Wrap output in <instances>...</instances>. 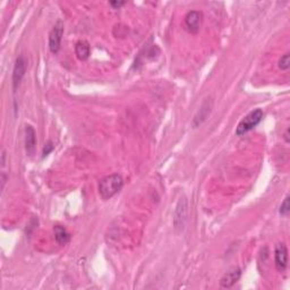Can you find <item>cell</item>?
<instances>
[{
	"label": "cell",
	"mask_w": 290,
	"mask_h": 290,
	"mask_svg": "<svg viewBox=\"0 0 290 290\" xmlns=\"http://www.w3.org/2000/svg\"><path fill=\"white\" fill-rule=\"evenodd\" d=\"M124 186V179L120 174H114L102 178L99 181V194L102 200H110L115 195L119 193Z\"/></svg>",
	"instance_id": "obj_1"
},
{
	"label": "cell",
	"mask_w": 290,
	"mask_h": 290,
	"mask_svg": "<svg viewBox=\"0 0 290 290\" xmlns=\"http://www.w3.org/2000/svg\"><path fill=\"white\" fill-rule=\"evenodd\" d=\"M262 118H263V111L261 109H255L253 111H251L250 114H247L246 116L239 121V124L236 128V135L237 136L245 135L246 133H249L261 123Z\"/></svg>",
	"instance_id": "obj_2"
},
{
	"label": "cell",
	"mask_w": 290,
	"mask_h": 290,
	"mask_svg": "<svg viewBox=\"0 0 290 290\" xmlns=\"http://www.w3.org/2000/svg\"><path fill=\"white\" fill-rule=\"evenodd\" d=\"M188 214V203L186 197H181L178 201L174 212V228L176 232H181L186 226Z\"/></svg>",
	"instance_id": "obj_3"
},
{
	"label": "cell",
	"mask_w": 290,
	"mask_h": 290,
	"mask_svg": "<svg viewBox=\"0 0 290 290\" xmlns=\"http://www.w3.org/2000/svg\"><path fill=\"white\" fill-rule=\"evenodd\" d=\"M62 34H64V24L61 20H57L52 30L49 33V49L52 54H58L61 45Z\"/></svg>",
	"instance_id": "obj_4"
},
{
	"label": "cell",
	"mask_w": 290,
	"mask_h": 290,
	"mask_svg": "<svg viewBox=\"0 0 290 290\" xmlns=\"http://www.w3.org/2000/svg\"><path fill=\"white\" fill-rule=\"evenodd\" d=\"M27 69V61L24 56H19V58L16 59L15 61V66H14V71H13V89L14 91H16L17 87L22 82V79L24 76H25Z\"/></svg>",
	"instance_id": "obj_5"
},
{
	"label": "cell",
	"mask_w": 290,
	"mask_h": 290,
	"mask_svg": "<svg viewBox=\"0 0 290 290\" xmlns=\"http://www.w3.org/2000/svg\"><path fill=\"white\" fill-rule=\"evenodd\" d=\"M202 20H203V15L198 10H191L190 13H187L186 17H185V26L188 30V32L196 34L201 29Z\"/></svg>",
	"instance_id": "obj_6"
},
{
	"label": "cell",
	"mask_w": 290,
	"mask_h": 290,
	"mask_svg": "<svg viewBox=\"0 0 290 290\" xmlns=\"http://www.w3.org/2000/svg\"><path fill=\"white\" fill-rule=\"evenodd\" d=\"M213 108V100L210 97V99H205V101L202 103L200 110L197 111V114L194 116V119L192 121V126L194 128H197L198 126H201L204 123L205 120L208 119V117L211 114Z\"/></svg>",
	"instance_id": "obj_7"
},
{
	"label": "cell",
	"mask_w": 290,
	"mask_h": 290,
	"mask_svg": "<svg viewBox=\"0 0 290 290\" xmlns=\"http://www.w3.org/2000/svg\"><path fill=\"white\" fill-rule=\"evenodd\" d=\"M274 263L279 272H284L288 267V250L285 244H279L274 251Z\"/></svg>",
	"instance_id": "obj_8"
},
{
	"label": "cell",
	"mask_w": 290,
	"mask_h": 290,
	"mask_svg": "<svg viewBox=\"0 0 290 290\" xmlns=\"http://www.w3.org/2000/svg\"><path fill=\"white\" fill-rule=\"evenodd\" d=\"M37 133L31 125L25 126V150L30 156H33L36 152Z\"/></svg>",
	"instance_id": "obj_9"
},
{
	"label": "cell",
	"mask_w": 290,
	"mask_h": 290,
	"mask_svg": "<svg viewBox=\"0 0 290 290\" xmlns=\"http://www.w3.org/2000/svg\"><path fill=\"white\" fill-rule=\"evenodd\" d=\"M242 275V271L239 268H232V270H229L227 273L223 275L220 280V286L222 288H232L233 285L240 279Z\"/></svg>",
	"instance_id": "obj_10"
},
{
	"label": "cell",
	"mask_w": 290,
	"mask_h": 290,
	"mask_svg": "<svg viewBox=\"0 0 290 290\" xmlns=\"http://www.w3.org/2000/svg\"><path fill=\"white\" fill-rule=\"evenodd\" d=\"M75 55L79 60H86L89 59L90 55H91V48L90 44L87 43L86 41L84 40H79L77 43L75 44Z\"/></svg>",
	"instance_id": "obj_11"
},
{
	"label": "cell",
	"mask_w": 290,
	"mask_h": 290,
	"mask_svg": "<svg viewBox=\"0 0 290 290\" xmlns=\"http://www.w3.org/2000/svg\"><path fill=\"white\" fill-rule=\"evenodd\" d=\"M54 233L56 242H57L59 245H65V244H67L69 239H71V235H69L65 227L62 226H55Z\"/></svg>",
	"instance_id": "obj_12"
},
{
	"label": "cell",
	"mask_w": 290,
	"mask_h": 290,
	"mask_svg": "<svg viewBox=\"0 0 290 290\" xmlns=\"http://www.w3.org/2000/svg\"><path fill=\"white\" fill-rule=\"evenodd\" d=\"M278 67L282 69V71H288L290 67L289 54H285L284 56H281V58L279 59V61H278Z\"/></svg>",
	"instance_id": "obj_13"
},
{
	"label": "cell",
	"mask_w": 290,
	"mask_h": 290,
	"mask_svg": "<svg viewBox=\"0 0 290 290\" xmlns=\"http://www.w3.org/2000/svg\"><path fill=\"white\" fill-rule=\"evenodd\" d=\"M289 201H290V197L287 196L285 198V201L281 203V207L280 210H279V212H280L281 215H288V213L290 211V204H289Z\"/></svg>",
	"instance_id": "obj_14"
},
{
	"label": "cell",
	"mask_w": 290,
	"mask_h": 290,
	"mask_svg": "<svg viewBox=\"0 0 290 290\" xmlns=\"http://www.w3.org/2000/svg\"><path fill=\"white\" fill-rule=\"evenodd\" d=\"M55 149V145L54 143H52L51 141H49L48 143H45L44 144V148H43V152H42V156H47L48 155H50V153L52 152V150Z\"/></svg>",
	"instance_id": "obj_15"
},
{
	"label": "cell",
	"mask_w": 290,
	"mask_h": 290,
	"mask_svg": "<svg viewBox=\"0 0 290 290\" xmlns=\"http://www.w3.org/2000/svg\"><path fill=\"white\" fill-rule=\"evenodd\" d=\"M109 5L111 6V7H114V8H120L121 6H124L125 5V2H123V1H120V2H117V1H111Z\"/></svg>",
	"instance_id": "obj_16"
},
{
	"label": "cell",
	"mask_w": 290,
	"mask_h": 290,
	"mask_svg": "<svg viewBox=\"0 0 290 290\" xmlns=\"http://www.w3.org/2000/svg\"><path fill=\"white\" fill-rule=\"evenodd\" d=\"M285 139H286V142L289 143V129H287V131H286V134H285Z\"/></svg>",
	"instance_id": "obj_17"
}]
</instances>
